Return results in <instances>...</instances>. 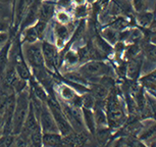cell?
<instances>
[{
    "instance_id": "obj_10",
    "label": "cell",
    "mask_w": 156,
    "mask_h": 147,
    "mask_svg": "<svg viewBox=\"0 0 156 147\" xmlns=\"http://www.w3.org/2000/svg\"><path fill=\"white\" fill-rule=\"evenodd\" d=\"M90 92L92 93L95 100H106L108 94H109V89H107L100 83H93L91 85Z\"/></svg>"
},
{
    "instance_id": "obj_26",
    "label": "cell",
    "mask_w": 156,
    "mask_h": 147,
    "mask_svg": "<svg viewBox=\"0 0 156 147\" xmlns=\"http://www.w3.org/2000/svg\"><path fill=\"white\" fill-rule=\"evenodd\" d=\"M55 34H56L58 39L63 40L69 35V29L64 26V23H56V26H55Z\"/></svg>"
},
{
    "instance_id": "obj_20",
    "label": "cell",
    "mask_w": 156,
    "mask_h": 147,
    "mask_svg": "<svg viewBox=\"0 0 156 147\" xmlns=\"http://www.w3.org/2000/svg\"><path fill=\"white\" fill-rule=\"evenodd\" d=\"M29 7V5L27 3V0H19L16 5V23H19L20 20L23 19L26 14V11H27Z\"/></svg>"
},
{
    "instance_id": "obj_28",
    "label": "cell",
    "mask_w": 156,
    "mask_h": 147,
    "mask_svg": "<svg viewBox=\"0 0 156 147\" xmlns=\"http://www.w3.org/2000/svg\"><path fill=\"white\" fill-rule=\"evenodd\" d=\"M38 39H39V38H38V35H37L35 27L29 28L25 34V40L27 41L28 43H35Z\"/></svg>"
},
{
    "instance_id": "obj_43",
    "label": "cell",
    "mask_w": 156,
    "mask_h": 147,
    "mask_svg": "<svg viewBox=\"0 0 156 147\" xmlns=\"http://www.w3.org/2000/svg\"><path fill=\"white\" fill-rule=\"evenodd\" d=\"M75 1H76V4L83 5V4L85 3V1H86V0H75Z\"/></svg>"
},
{
    "instance_id": "obj_3",
    "label": "cell",
    "mask_w": 156,
    "mask_h": 147,
    "mask_svg": "<svg viewBox=\"0 0 156 147\" xmlns=\"http://www.w3.org/2000/svg\"><path fill=\"white\" fill-rule=\"evenodd\" d=\"M78 72H80L87 80H93L95 78L102 77L104 75H108L109 66L99 60H91L85 63L80 66Z\"/></svg>"
},
{
    "instance_id": "obj_2",
    "label": "cell",
    "mask_w": 156,
    "mask_h": 147,
    "mask_svg": "<svg viewBox=\"0 0 156 147\" xmlns=\"http://www.w3.org/2000/svg\"><path fill=\"white\" fill-rule=\"evenodd\" d=\"M107 123L111 128H119L126 122V116L115 94H108L106 98Z\"/></svg>"
},
{
    "instance_id": "obj_9",
    "label": "cell",
    "mask_w": 156,
    "mask_h": 147,
    "mask_svg": "<svg viewBox=\"0 0 156 147\" xmlns=\"http://www.w3.org/2000/svg\"><path fill=\"white\" fill-rule=\"evenodd\" d=\"M42 144L47 147L62 145V136L60 133H43Z\"/></svg>"
},
{
    "instance_id": "obj_35",
    "label": "cell",
    "mask_w": 156,
    "mask_h": 147,
    "mask_svg": "<svg viewBox=\"0 0 156 147\" xmlns=\"http://www.w3.org/2000/svg\"><path fill=\"white\" fill-rule=\"evenodd\" d=\"M57 19L61 23H66L67 22H69V14H67L66 13H64V11H60V13L57 14Z\"/></svg>"
},
{
    "instance_id": "obj_40",
    "label": "cell",
    "mask_w": 156,
    "mask_h": 147,
    "mask_svg": "<svg viewBox=\"0 0 156 147\" xmlns=\"http://www.w3.org/2000/svg\"><path fill=\"white\" fill-rule=\"evenodd\" d=\"M6 27H7L6 23L0 20V32H4V31H5V29H6Z\"/></svg>"
},
{
    "instance_id": "obj_17",
    "label": "cell",
    "mask_w": 156,
    "mask_h": 147,
    "mask_svg": "<svg viewBox=\"0 0 156 147\" xmlns=\"http://www.w3.org/2000/svg\"><path fill=\"white\" fill-rule=\"evenodd\" d=\"M42 136L43 132L41 130V127L39 126L36 130L33 131L29 136V143L30 146H42Z\"/></svg>"
},
{
    "instance_id": "obj_7",
    "label": "cell",
    "mask_w": 156,
    "mask_h": 147,
    "mask_svg": "<svg viewBox=\"0 0 156 147\" xmlns=\"http://www.w3.org/2000/svg\"><path fill=\"white\" fill-rule=\"evenodd\" d=\"M42 53L44 57V63L49 70H53L57 63V50L54 45L46 41L41 44Z\"/></svg>"
},
{
    "instance_id": "obj_12",
    "label": "cell",
    "mask_w": 156,
    "mask_h": 147,
    "mask_svg": "<svg viewBox=\"0 0 156 147\" xmlns=\"http://www.w3.org/2000/svg\"><path fill=\"white\" fill-rule=\"evenodd\" d=\"M54 13V5H52V3L49 2H45L40 6V8L38 9V16L41 22H47L51 19L52 14Z\"/></svg>"
},
{
    "instance_id": "obj_18",
    "label": "cell",
    "mask_w": 156,
    "mask_h": 147,
    "mask_svg": "<svg viewBox=\"0 0 156 147\" xmlns=\"http://www.w3.org/2000/svg\"><path fill=\"white\" fill-rule=\"evenodd\" d=\"M141 82L150 90H155L156 87V69L151 70L146 76L141 78Z\"/></svg>"
},
{
    "instance_id": "obj_5",
    "label": "cell",
    "mask_w": 156,
    "mask_h": 147,
    "mask_svg": "<svg viewBox=\"0 0 156 147\" xmlns=\"http://www.w3.org/2000/svg\"><path fill=\"white\" fill-rule=\"evenodd\" d=\"M25 54L26 60L28 63L33 67V69H38V67H44L45 63H44V57L42 53V48H41L40 44L35 43H29L27 46L25 47Z\"/></svg>"
},
{
    "instance_id": "obj_13",
    "label": "cell",
    "mask_w": 156,
    "mask_h": 147,
    "mask_svg": "<svg viewBox=\"0 0 156 147\" xmlns=\"http://www.w3.org/2000/svg\"><path fill=\"white\" fill-rule=\"evenodd\" d=\"M31 91H32V94L35 95L37 97L38 99H40L42 102H46L47 98H48V95H47L45 89L44 87L41 85L39 82L36 81V80H31Z\"/></svg>"
},
{
    "instance_id": "obj_25",
    "label": "cell",
    "mask_w": 156,
    "mask_h": 147,
    "mask_svg": "<svg viewBox=\"0 0 156 147\" xmlns=\"http://www.w3.org/2000/svg\"><path fill=\"white\" fill-rule=\"evenodd\" d=\"M60 95L66 101L70 102L73 99V97L76 96V93L73 92V90L72 88H69V86H62L61 87Z\"/></svg>"
},
{
    "instance_id": "obj_44",
    "label": "cell",
    "mask_w": 156,
    "mask_h": 147,
    "mask_svg": "<svg viewBox=\"0 0 156 147\" xmlns=\"http://www.w3.org/2000/svg\"><path fill=\"white\" fill-rule=\"evenodd\" d=\"M11 0H0V3H3V4H7L9 3Z\"/></svg>"
},
{
    "instance_id": "obj_27",
    "label": "cell",
    "mask_w": 156,
    "mask_h": 147,
    "mask_svg": "<svg viewBox=\"0 0 156 147\" xmlns=\"http://www.w3.org/2000/svg\"><path fill=\"white\" fill-rule=\"evenodd\" d=\"M133 7L138 13L146 11L148 9V0H133Z\"/></svg>"
},
{
    "instance_id": "obj_1",
    "label": "cell",
    "mask_w": 156,
    "mask_h": 147,
    "mask_svg": "<svg viewBox=\"0 0 156 147\" xmlns=\"http://www.w3.org/2000/svg\"><path fill=\"white\" fill-rule=\"evenodd\" d=\"M16 106L13 111V120H12V134L17 135L20 133L25 120L27 117L29 107H30V94L27 89L16 94Z\"/></svg>"
},
{
    "instance_id": "obj_31",
    "label": "cell",
    "mask_w": 156,
    "mask_h": 147,
    "mask_svg": "<svg viewBox=\"0 0 156 147\" xmlns=\"http://www.w3.org/2000/svg\"><path fill=\"white\" fill-rule=\"evenodd\" d=\"M139 53H140V49H139V47H138L137 45L129 46V48L126 50V57H129V58H132V57L136 56V55L139 54Z\"/></svg>"
},
{
    "instance_id": "obj_24",
    "label": "cell",
    "mask_w": 156,
    "mask_h": 147,
    "mask_svg": "<svg viewBox=\"0 0 156 147\" xmlns=\"http://www.w3.org/2000/svg\"><path fill=\"white\" fill-rule=\"evenodd\" d=\"M14 140H16V135L14 134L1 135L0 136V146H3V147L13 146Z\"/></svg>"
},
{
    "instance_id": "obj_30",
    "label": "cell",
    "mask_w": 156,
    "mask_h": 147,
    "mask_svg": "<svg viewBox=\"0 0 156 147\" xmlns=\"http://www.w3.org/2000/svg\"><path fill=\"white\" fill-rule=\"evenodd\" d=\"M78 57L80 61H87L90 58V50L88 47L80 48L78 51Z\"/></svg>"
},
{
    "instance_id": "obj_14",
    "label": "cell",
    "mask_w": 156,
    "mask_h": 147,
    "mask_svg": "<svg viewBox=\"0 0 156 147\" xmlns=\"http://www.w3.org/2000/svg\"><path fill=\"white\" fill-rule=\"evenodd\" d=\"M139 139L141 141L156 140V122H152V124L140 132Z\"/></svg>"
},
{
    "instance_id": "obj_16",
    "label": "cell",
    "mask_w": 156,
    "mask_h": 147,
    "mask_svg": "<svg viewBox=\"0 0 156 147\" xmlns=\"http://www.w3.org/2000/svg\"><path fill=\"white\" fill-rule=\"evenodd\" d=\"M153 13H149V11H143V13H139L137 16V23L143 28H147L151 26L153 20Z\"/></svg>"
},
{
    "instance_id": "obj_39",
    "label": "cell",
    "mask_w": 156,
    "mask_h": 147,
    "mask_svg": "<svg viewBox=\"0 0 156 147\" xmlns=\"http://www.w3.org/2000/svg\"><path fill=\"white\" fill-rule=\"evenodd\" d=\"M2 129H3V116L0 114V136L2 135Z\"/></svg>"
},
{
    "instance_id": "obj_32",
    "label": "cell",
    "mask_w": 156,
    "mask_h": 147,
    "mask_svg": "<svg viewBox=\"0 0 156 147\" xmlns=\"http://www.w3.org/2000/svg\"><path fill=\"white\" fill-rule=\"evenodd\" d=\"M126 27V20L123 19V17H119L117 19L115 22L112 23V28L115 29V30H122Z\"/></svg>"
},
{
    "instance_id": "obj_37",
    "label": "cell",
    "mask_w": 156,
    "mask_h": 147,
    "mask_svg": "<svg viewBox=\"0 0 156 147\" xmlns=\"http://www.w3.org/2000/svg\"><path fill=\"white\" fill-rule=\"evenodd\" d=\"M85 11H86V9H85L84 6H80L76 8V14H78L79 16H83L85 14Z\"/></svg>"
},
{
    "instance_id": "obj_21",
    "label": "cell",
    "mask_w": 156,
    "mask_h": 147,
    "mask_svg": "<svg viewBox=\"0 0 156 147\" xmlns=\"http://www.w3.org/2000/svg\"><path fill=\"white\" fill-rule=\"evenodd\" d=\"M66 78L69 81L73 82V83H79L82 85H85L88 83L87 79L84 77L80 72H72V73H67L66 75Z\"/></svg>"
},
{
    "instance_id": "obj_41",
    "label": "cell",
    "mask_w": 156,
    "mask_h": 147,
    "mask_svg": "<svg viewBox=\"0 0 156 147\" xmlns=\"http://www.w3.org/2000/svg\"><path fill=\"white\" fill-rule=\"evenodd\" d=\"M151 43L155 44V45H156V33L153 34L151 36Z\"/></svg>"
},
{
    "instance_id": "obj_34",
    "label": "cell",
    "mask_w": 156,
    "mask_h": 147,
    "mask_svg": "<svg viewBox=\"0 0 156 147\" xmlns=\"http://www.w3.org/2000/svg\"><path fill=\"white\" fill-rule=\"evenodd\" d=\"M66 60L69 63H76V61H79V57H78V54L73 51H69L66 54Z\"/></svg>"
},
{
    "instance_id": "obj_15",
    "label": "cell",
    "mask_w": 156,
    "mask_h": 147,
    "mask_svg": "<svg viewBox=\"0 0 156 147\" xmlns=\"http://www.w3.org/2000/svg\"><path fill=\"white\" fill-rule=\"evenodd\" d=\"M94 119H95L96 128H106L108 126L107 116L103 108H94Z\"/></svg>"
},
{
    "instance_id": "obj_6",
    "label": "cell",
    "mask_w": 156,
    "mask_h": 147,
    "mask_svg": "<svg viewBox=\"0 0 156 147\" xmlns=\"http://www.w3.org/2000/svg\"><path fill=\"white\" fill-rule=\"evenodd\" d=\"M39 123L43 133H59L54 117L47 104L43 103L42 105L39 114Z\"/></svg>"
},
{
    "instance_id": "obj_4",
    "label": "cell",
    "mask_w": 156,
    "mask_h": 147,
    "mask_svg": "<svg viewBox=\"0 0 156 147\" xmlns=\"http://www.w3.org/2000/svg\"><path fill=\"white\" fill-rule=\"evenodd\" d=\"M62 110L64 116L66 117L67 120L72 125L73 131L76 132H83L85 128V124L83 120V113H82V108L75 106V105L63 104Z\"/></svg>"
},
{
    "instance_id": "obj_23",
    "label": "cell",
    "mask_w": 156,
    "mask_h": 147,
    "mask_svg": "<svg viewBox=\"0 0 156 147\" xmlns=\"http://www.w3.org/2000/svg\"><path fill=\"white\" fill-rule=\"evenodd\" d=\"M144 52L149 60L156 61V45L153 43L146 44L144 46Z\"/></svg>"
},
{
    "instance_id": "obj_29",
    "label": "cell",
    "mask_w": 156,
    "mask_h": 147,
    "mask_svg": "<svg viewBox=\"0 0 156 147\" xmlns=\"http://www.w3.org/2000/svg\"><path fill=\"white\" fill-rule=\"evenodd\" d=\"M96 136H97V140L101 144H103L109 138V132L105 128H98V130L96 132Z\"/></svg>"
},
{
    "instance_id": "obj_33",
    "label": "cell",
    "mask_w": 156,
    "mask_h": 147,
    "mask_svg": "<svg viewBox=\"0 0 156 147\" xmlns=\"http://www.w3.org/2000/svg\"><path fill=\"white\" fill-rule=\"evenodd\" d=\"M35 29H36V32H37V35H38V38L41 39L43 37V34H44V29H45V22H41L39 20V23L35 26Z\"/></svg>"
},
{
    "instance_id": "obj_36",
    "label": "cell",
    "mask_w": 156,
    "mask_h": 147,
    "mask_svg": "<svg viewBox=\"0 0 156 147\" xmlns=\"http://www.w3.org/2000/svg\"><path fill=\"white\" fill-rule=\"evenodd\" d=\"M8 40V34L5 32H0V46H3Z\"/></svg>"
},
{
    "instance_id": "obj_8",
    "label": "cell",
    "mask_w": 156,
    "mask_h": 147,
    "mask_svg": "<svg viewBox=\"0 0 156 147\" xmlns=\"http://www.w3.org/2000/svg\"><path fill=\"white\" fill-rule=\"evenodd\" d=\"M142 64H143V55H141L139 53L136 56L132 57L131 60L129 61L128 66H126V76L131 79H136L141 72Z\"/></svg>"
},
{
    "instance_id": "obj_11",
    "label": "cell",
    "mask_w": 156,
    "mask_h": 147,
    "mask_svg": "<svg viewBox=\"0 0 156 147\" xmlns=\"http://www.w3.org/2000/svg\"><path fill=\"white\" fill-rule=\"evenodd\" d=\"M82 113H83V120L86 128L89 130L91 133L96 132V124L95 119H94V111H92L91 108H82Z\"/></svg>"
},
{
    "instance_id": "obj_38",
    "label": "cell",
    "mask_w": 156,
    "mask_h": 147,
    "mask_svg": "<svg viewBox=\"0 0 156 147\" xmlns=\"http://www.w3.org/2000/svg\"><path fill=\"white\" fill-rule=\"evenodd\" d=\"M70 3V0H60L59 5L60 6H67Z\"/></svg>"
},
{
    "instance_id": "obj_19",
    "label": "cell",
    "mask_w": 156,
    "mask_h": 147,
    "mask_svg": "<svg viewBox=\"0 0 156 147\" xmlns=\"http://www.w3.org/2000/svg\"><path fill=\"white\" fill-rule=\"evenodd\" d=\"M102 36L108 43L115 44L119 42V33L115 29L113 28H107L102 31Z\"/></svg>"
},
{
    "instance_id": "obj_45",
    "label": "cell",
    "mask_w": 156,
    "mask_h": 147,
    "mask_svg": "<svg viewBox=\"0 0 156 147\" xmlns=\"http://www.w3.org/2000/svg\"><path fill=\"white\" fill-rule=\"evenodd\" d=\"M88 1H90V2H92V1H93V0H88Z\"/></svg>"
},
{
    "instance_id": "obj_22",
    "label": "cell",
    "mask_w": 156,
    "mask_h": 147,
    "mask_svg": "<svg viewBox=\"0 0 156 147\" xmlns=\"http://www.w3.org/2000/svg\"><path fill=\"white\" fill-rule=\"evenodd\" d=\"M95 101L96 100L92 95V93L90 91H88V92H85L84 96L82 97V106L92 109L94 107V104H95Z\"/></svg>"
},
{
    "instance_id": "obj_42",
    "label": "cell",
    "mask_w": 156,
    "mask_h": 147,
    "mask_svg": "<svg viewBox=\"0 0 156 147\" xmlns=\"http://www.w3.org/2000/svg\"><path fill=\"white\" fill-rule=\"evenodd\" d=\"M108 1H109V0H99V3L101 5H106L108 3Z\"/></svg>"
}]
</instances>
